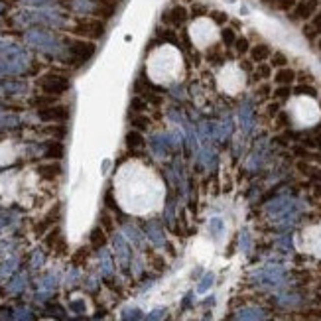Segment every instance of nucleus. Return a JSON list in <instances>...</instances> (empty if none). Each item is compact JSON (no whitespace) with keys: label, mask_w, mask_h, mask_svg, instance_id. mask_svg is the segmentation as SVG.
<instances>
[{"label":"nucleus","mask_w":321,"mask_h":321,"mask_svg":"<svg viewBox=\"0 0 321 321\" xmlns=\"http://www.w3.org/2000/svg\"><path fill=\"white\" fill-rule=\"evenodd\" d=\"M317 301H319V303H321V294H319V295H317Z\"/></svg>","instance_id":"nucleus-31"},{"label":"nucleus","mask_w":321,"mask_h":321,"mask_svg":"<svg viewBox=\"0 0 321 321\" xmlns=\"http://www.w3.org/2000/svg\"><path fill=\"white\" fill-rule=\"evenodd\" d=\"M38 172H40V176H42V178L54 180V178H57V176L61 174V168H59L57 164H54V166H42Z\"/></svg>","instance_id":"nucleus-13"},{"label":"nucleus","mask_w":321,"mask_h":321,"mask_svg":"<svg viewBox=\"0 0 321 321\" xmlns=\"http://www.w3.org/2000/svg\"><path fill=\"white\" fill-rule=\"evenodd\" d=\"M38 87L46 93H52V95H61L63 91H67L69 87V81L61 75H55V73H50V75H44L40 81H38Z\"/></svg>","instance_id":"nucleus-5"},{"label":"nucleus","mask_w":321,"mask_h":321,"mask_svg":"<svg viewBox=\"0 0 321 321\" xmlns=\"http://www.w3.org/2000/svg\"><path fill=\"white\" fill-rule=\"evenodd\" d=\"M294 79H295V73L292 69H280L276 75V83H280V85H290V83H294Z\"/></svg>","instance_id":"nucleus-12"},{"label":"nucleus","mask_w":321,"mask_h":321,"mask_svg":"<svg viewBox=\"0 0 321 321\" xmlns=\"http://www.w3.org/2000/svg\"><path fill=\"white\" fill-rule=\"evenodd\" d=\"M223 229H225V227H223V221H221V219H213V221H211V233H213L215 237H221V235H223Z\"/></svg>","instance_id":"nucleus-23"},{"label":"nucleus","mask_w":321,"mask_h":321,"mask_svg":"<svg viewBox=\"0 0 321 321\" xmlns=\"http://www.w3.org/2000/svg\"><path fill=\"white\" fill-rule=\"evenodd\" d=\"M162 315H164V309H156L154 313H150V317L146 321H160V319H162Z\"/></svg>","instance_id":"nucleus-27"},{"label":"nucleus","mask_w":321,"mask_h":321,"mask_svg":"<svg viewBox=\"0 0 321 321\" xmlns=\"http://www.w3.org/2000/svg\"><path fill=\"white\" fill-rule=\"evenodd\" d=\"M71 55L73 57H77V61L79 63H83V61H87L93 54H95V46L93 44H89V42H73L71 44Z\"/></svg>","instance_id":"nucleus-8"},{"label":"nucleus","mask_w":321,"mask_h":321,"mask_svg":"<svg viewBox=\"0 0 321 321\" xmlns=\"http://www.w3.org/2000/svg\"><path fill=\"white\" fill-rule=\"evenodd\" d=\"M101 268H103V274L105 276H110L112 274V262H110V256L107 250H101Z\"/></svg>","instance_id":"nucleus-15"},{"label":"nucleus","mask_w":321,"mask_h":321,"mask_svg":"<svg viewBox=\"0 0 321 321\" xmlns=\"http://www.w3.org/2000/svg\"><path fill=\"white\" fill-rule=\"evenodd\" d=\"M189 36H191V42L195 44V48L199 50H205L209 46H213L219 38V30H217V24L209 18H199L191 24L189 28Z\"/></svg>","instance_id":"nucleus-3"},{"label":"nucleus","mask_w":321,"mask_h":321,"mask_svg":"<svg viewBox=\"0 0 321 321\" xmlns=\"http://www.w3.org/2000/svg\"><path fill=\"white\" fill-rule=\"evenodd\" d=\"M16 264H18V260H16V258H10V260H6L2 266H0V280L6 278V276H10V274L14 272V268H16Z\"/></svg>","instance_id":"nucleus-17"},{"label":"nucleus","mask_w":321,"mask_h":321,"mask_svg":"<svg viewBox=\"0 0 321 321\" xmlns=\"http://www.w3.org/2000/svg\"><path fill=\"white\" fill-rule=\"evenodd\" d=\"M213 280H215V278H213V274H207V276H205V278L199 282V286H197V292H199V294H205V292L211 288Z\"/></svg>","instance_id":"nucleus-22"},{"label":"nucleus","mask_w":321,"mask_h":321,"mask_svg":"<svg viewBox=\"0 0 321 321\" xmlns=\"http://www.w3.org/2000/svg\"><path fill=\"white\" fill-rule=\"evenodd\" d=\"M270 55V50L266 48V46H256L254 50H252V59H256V61H262V59H266Z\"/></svg>","instance_id":"nucleus-20"},{"label":"nucleus","mask_w":321,"mask_h":321,"mask_svg":"<svg viewBox=\"0 0 321 321\" xmlns=\"http://www.w3.org/2000/svg\"><path fill=\"white\" fill-rule=\"evenodd\" d=\"M91 244L97 246V248H101V246L105 244V235H103L101 229H95V231L91 233Z\"/></svg>","instance_id":"nucleus-21"},{"label":"nucleus","mask_w":321,"mask_h":321,"mask_svg":"<svg viewBox=\"0 0 321 321\" xmlns=\"http://www.w3.org/2000/svg\"><path fill=\"white\" fill-rule=\"evenodd\" d=\"M319 114H321V108L317 107V103L311 97L301 95V97H295L290 101V116L299 126L315 124L319 120Z\"/></svg>","instance_id":"nucleus-2"},{"label":"nucleus","mask_w":321,"mask_h":321,"mask_svg":"<svg viewBox=\"0 0 321 321\" xmlns=\"http://www.w3.org/2000/svg\"><path fill=\"white\" fill-rule=\"evenodd\" d=\"M42 262H44V254H42L40 250H36V252H34V258H32V266L38 268V266H42Z\"/></svg>","instance_id":"nucleus-25"},{"label":"nucleus","mask_w":321,"mask_h":321,"mask_svg":"<svg viewBox=\"0 0 321 321\" xmlns=\"http://www.w3.org/2000/svg\"><path fill=\"white\" fill-rule=\"evenodd\" d=\"M184 18H186V10H184V8H174L170 14H166V20L172 22V24H178V22H182Z\"/></svg>","instance_id":"nucleus-19"},{"label":"nucleus","mask_w":321,"mask_h":321,"mask_svg":"<svg viewBox=\"0 0 321 321\" xmlns=\"http://www.w3.org/2000/svg\"><path fill=\"white\" fill-rule=\"evenodd\" d=\"M71 309L77 311V313H83V311H85V301H81V299L73 301V303H71Z\"/></svg>","instance_id":"nucleus-26"},{"label":"nucleus","mask_w":321,"mask_h":321,"mask_svg":"<svg viewBox=\"0 0 321 321\" xmlns=\"http://www.w3.org/2000/svg\"><path fill=\"white\" fill-rule=\"evenodd\" d=\"M148 235H150V239H152V242H154L156 246L164 244V235H162V231L158 229L156 223H150V225H148Z\"/></svg>","instance_id":"nucleus-10"},{"label":"nucleus","mask_w":321,"mask_h":321,"mask_svg":"<svg viewBox=\"0 0 321 321\" xmlns=\"http://www.w3.org/2000/svg\"><path fill=\"white\" fill-rule=\"evenodd\" d=\"M114 246H116V252H118L120 264L126 268V266H128V258H130V252H128V244H126L124 237L116 235V237H114Z\"/></svg>","instance_id":"nucleus-9"},{"label":"nucleus","mask_w":321,"mask_h":321,"mask_svg":"<svg viewBox=\"0 0 321 321\" xmlns=\"http://www.w3.org/2000/svg\"><path fill=\"white\" fill-rule=\"evenodd\" d=\"M126 146H128L130 150L142 148V146H144V138L140 136V132H128V134H126Z\"/></svg>","instance_id":"nucleus-11"},{"label":"nucleus","mask_w":321,"mask_h":321,"mask_svg":"<svg viewBox=\"0 0 321 321\" xmlns=\"http://www.w3.org/2000/svg\"><path fill=\"white\" fill-rule=\"evenodd\" d=\"M124 231H126V235H130V239H132L136 244H140V241H142V239H140V233H138L134 227H130V225H128V227H124Z\"/></svg>","instance_id":"nucleus-24"},{"label":"nucleus","mask_w":321,"mask_h":321,"mask_svg":"<svg viewBox=\"0 0 321 321\" xmlns=\"http://www.w3.org/2000/svg\"><path fill=\"white\" fill-rule=\"evenodd\" d=\"M46 156L48 158H61L63 156V146L61 144H57V142H52V144H48L46 146Z\"/></svg>","instance_id":"nucleus-18"},{"label":"nucleus","mask_w":321,"mask_h":321,"mask_svg":"<svg viewBox=\"0 0 321 321\" xmlns=\"http://www.w3.org/2000/svg\"><path fill=\"white\" fill-rule=\"evenodd\" d=\"M75 32L87 38H101L105 32V26L101 20H79L75 26Z\"/></svg>","instance_id":"nucleus-6"},{"label":"nucleus","mask_w":321,"mask_h":321,"mask_svg":"<svg viewBox=\"0 0 321 321\" xmlns=\"http://www.w3.org/2000/svg\"><path fill=\"white\" fill-rule=\"evenodd\" d=\"M276 59H274V63H278V65H284L286 63V59H284V55H274Z\"/></svg>","instance_id":"nucleus-30"},{"label":"nucleus","mask_w":321,"mask_h":321,"mask_svg":"<svg viewBox=\"0 0 321 321\" xmlns=\"http://www.w3.org/2000/svg\"><path fill=\"white\" fill-rule=\"evenodd\" d=\"M67 114H69V110L65 107H50V108H44L38 112L40 120H44V122H61L67 118Z\"/></svg>","instance_id":"nucleus-7"},{"label":"nucleus","mask_w":321,"mask_h":321,"mask_svg":"<svg viewBox=\"0 0 321 321\" xmlns=\"http://www.w3.org/2000/svg\"><path fill=\"white\" fill-rule=\"evenodd\" d=\"M18 321H30V311L28 309L18 311Z\"/></svg>","instance_id":"nucleus-29"},{"label":"nucleus","mask_w":321,"mask_h":321,"mask_svg":"<svg viewBox=\"0 0 321 321\" xmlns=\"http://www.w3.org/2000/svg\"><path fill=\"white\" fill-rule=\"evenodd\" d=\"M180 69H182V55L172 46L156 50L148 59V73L158 83H168L176 79Z\"/></svg>","instance_id":"nucleus-1"},{"label":"nucleus","mask_w":321,"mask_h":321,"mask_svg":"<svg viewBox=\"0 0 321 321\" xmlns=\"http://www.w3.org/2000/svg\"><path fill=\"white\" fill-rule=\"evenodd\" d=\"M244 83H246V77H244V71H242L239 65L229 63V65H225V67L221 69V73H219V87H221L225 93L235 95V93H239V91L244 87Z\"/></svg>","instance_id":"nucleus-4"},{"label":"nucleus","mask_w":321,"mask_h":321,"mask_svg":"<svg viewBox=\"0 0 321 321\" xmlns=\"http://www.w3.org/2000/svg\"><path fill=\"white\" fill-rule=\"evenodd\" d=\"M203 321H209V317H205V319H203Z\"/></svg>","instance_id":"nucleus-32"},{"label":"nucleus","mask_w":321,"mask_h":321,"mask_svg":"<svg viewBox=\"0 0 321 321\" xmlns=\"http://www.w3.org/2000/svg\"><path fill=\"white\" fill-rule=\"evenodd\" d=\"M24 288H26V274H18V276L10 282L8 292H10V294H18V292H22Z\"/></svg>","instance_id":"nucleus-14"},{"label":"nucleus","mask_w":321,"mask_h":321,"mask_svg":"<svg viewBox=\"0 0 321 321\" xmlns=\"http://www.w3.org/2000/svg\"><path fill=\"white\" fill-rule=\"evenodd\" d=\"M142 317V311L138 307H126L122 311V321H140Z\"/></svg>","instance_id":"nucleus-16"},{"label":"nucleus","mask_w":321,"mask_h":321,"mask_svg":"<svg viewBox=\"0 0 321 321\" xmlns=\"http://www.w3.org/2000/svg\"><path fill=\"white\" fill-rule=\"evenodd\" d=\"M134 126H138L140 130H146V128H148V122H146V118L138 116V118H134Z\"/></svg>","instance_id":"nucleus-28"}]
</instances>
